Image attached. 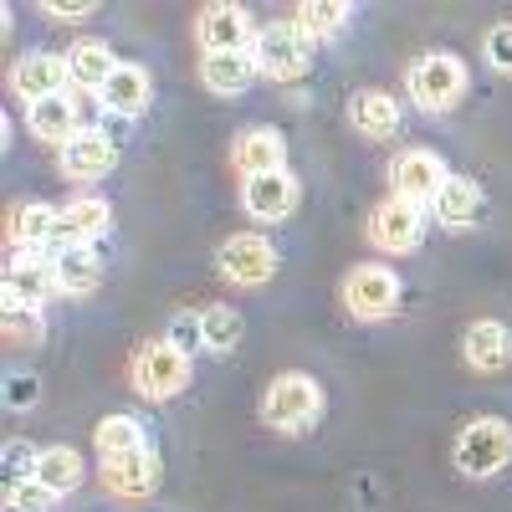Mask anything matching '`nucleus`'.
<instances>
[{
	"label": "nucleus",
	"mask_w": 512,
	"mask_h": 512,
	"mask_svg": "<svg viewBox=\"0 0 512 512\" xmlns=\"http://www.w3.org/2000/svg\"><path fill=\"white\" fill-rule=\"evenodd\" d=\"M190 379H195L190 354H180L169 338H144L128 359V384H134L139 400H175L190 390Z\"/></svg>",
	"instance_id": "1"
},
{
	"label": "nucleus",
	"mask_w": 512,
	"mask_h": 512,
	"mask_svg": "<svg viewBox=\"0 0 512 512\" xmlns=\"http://www.w3.org/2000/svg\"><path fill=\"white\" fill-rule=\"evenodd\" d=\"M451 461H456V472L472 477V482L497 477L502 466L512 461V425H507L502 415H477V420H466L461 436H456V446H451Z\"/></svg>",
	"instance_id": "2"
},
{
	"label": "nucleus",
	"mask_w": 512,
	"mask_h": 512,
	"mask_svg": "<svg viewBox=\"0 0 512 512\" xmlns=\"http://www.w3.org/2000/svg\"><path fill=\"white\" fill-rule=\"evenodd\" d=\"M318 415H323V384H318L313 374L287 369V374H277V379L267 384V395H262V420L272 425V431L303 436Z\"/></svg>",
	"instance_id": "3"
},
{
	"label": "nucleus",
	"mask_w": 512,
	"mask_h": 512,
	"mask_svg": "<svg viewBox=\"0 0 512 512\" xmlns=\"http://www.w3.org/2000/svg\"><path fill=\"white\" fill-rule=\"evenodd\" d=\"M405 93L425 113H451L466 98V62L456 52H425L405 72Z\"/></svg>",
	"instance_id": "4"
},
{
	"label": "nucleus",
	"mask_w": 512,
	"mask_h": 512,
	"mask_svg": "<svg viewBox=\"0 0 512 512\" xmlns=\"http://www.w3.org/2000/svg\"><path fill=\"white\" fill-rule=\"evenodd\" d=\"M256 72L272 77V82H297L308 72L313 62V41L297 31V21H282V26H267V31H256Z\"/></svg>",
	"instance_id": "5"
},
{
	"label": "nucleus",
	"mask_w": 512,
	"mask_h": 512,
	"mask_svg": "<svg viewBox=\"0 0 512 512\" xmlns=\"http://www.w3.org/2000/svg\"><path fill=\"white\" fill-rule=\"evenodd\" d=\"M195 41H200V57L251 52V47H256L251 11L236 6V0H210V6H200V16H195Z\"/></svg>",
	"instance_id": "6"
},
{
	"label": "nucleus",
	"mask_w": 512,
	"mask_h": 512,
	"mask_svg": "<svg viewBox=\"0 0 512 512\" xmlns=\"http://www.w3.org/2000/svg\"><path fill=\"white\" fill-rule=\"evenodd\" d=\"M384 256H410L420 241H425V205H415V200H400V195H390V200H379L374 210H369V231H364Z\"/></svg>",
	"instance_id": "7"
},
{
	"label": "nucleus",
	"mask_w": 512,
	"mask_h": 512,
	"mask_svg": "<svg viewBox=\"0 0 512 512\" xmlns=\"http://www.w3.org/2000/svg\"><path fill=\"white\" fill-rule=\"evenodd\" d=\"M216 272H221L231 287H262V282H272V272H277V246H272L262 231H241V236L221 241Z\"/></svg>",
	"instance_id": "8"
},
{
	"label": "nucleus",
	"mask_w": 512,
	"mask_h": 512,
	"mask_svg": "<svg viewBox=\"0 0 512 512\" xmlns=\"http://www.w3.org/2000/svg\"><path fill=\"white\" fill-rule=\"evenodd\" d=\"M446 180H451V169H446V159L436 149H405L390 164V195L415 200V205H431Z\"/></svg>",
	"instance_id": "9"
},
{
	"label": "nucleus",
	"mask_w": 512,
	"mask_h": 512,
	"mask_svg": "<svg viewBox=\"0 0 512 512\" xmlns=\"http://www.w3.org/2000/svg\"><path fill=\"white\" fill-rule=\"evenodd\" d=\"M400 303V277L395 267H354L349 282H344V308L349 318L359 323H374V318H390Z\"/></svg>",
	"instance_id": "10"
},
{
	"label": "nucleus",
	"mask_w": 512,
	"mask_h": 512,
	"mask_svg": "<svg viewBox=\"0 0 512 512\" xmlns=\"http://www.w3.org/2000/svg\"><path fill=\"white\" fill-rule=\"evenodd\" d=\"M98 482H103V492L118 497V502H144V497H154V487H159V456H154V446H139V451H128V456L98 461Z\"/></svg>",
	"instance_id": "11"
},
{
	"label": "nucleus",
	"mask_w": 512,
	"mask_h": 512,
	"mask_svg": "<svg viewBox=\"0 0 512 512\" xmlns=\"http://www.w3.org/2000/svg\"><path fill=\"white\" fill-rule=\"evenodd\" d=\"M297 195H303V185H297L292 169H272V175L241 180V210H246L251 221H262V226L287 221L292 210H297Z\"/></svg>",
	"instance_id": "12"
},
{
	"label": "nucleus",
	"mask_w": 512,
	"mask_h": 512,
	"mask_svg": "<svg viewBox=\"0 0 512 512\" xmlns=\"http://www.w3.org/2000/svg\"><path fill=\"white\" fill-rule=\"evenodd\" d=\"M108 226H113V205L98 200V195H82V200L57 210V231H52L47 251L57 256V251H72V246H93Z\"/></svg>",
	"instance_id": "13"
},
{
	"label": "nucleus",
	"mask_w": 512,
	"mask_h": 512,
	"mask_svg": "<svg viewBox=\"0 0 512 512\" xmlns=\"http://www.w3.org/2000/svg\"><path fill=\"white\" fill-rule=\"evenodd\" d=\"M57 164H62V175L77 180V185H93L103 175H113V164H118V139L103 134V128H82V134L57 149Z\"/></svg>",
	"instance_id": "14"
},
{
	"label": "nucleus",
	"mask_w": 512,
	"mask_h": 512,
	"mask_svg": "<svg viewBox=\"0 0 512 512\" xmlns=\"http://www.w3.org/2000/svg\"><path fill=\"white\" fill-rule=\"evenodd\" d=\"M67 82H72V72H67V57H57V52H26L11 67V93L26 98V103L67 93Z\"/></svg>",
	"instance_id": "15"
},
{
	"label": "nucleus",
	"mask_w": 512,
	"mask_h": 512,
	"mask_svg": "<svg viewBox=\"0 0 512 512\" xmlns=\"http://www.w3.org/2000/svg\"><path fill=\"white\" fill-rule=\"evenodd\" d=\"M6 292L21 297V303H31V308H41L47 297H57V256L52 251H11Z\"/></svg>",
	"instance_id": "16"
},
{
	"label": "nucleus",
	"mask_w": 512,
	"mask_h": 512,
	"mask_svg": "<svg viewBox=\"0 0 512 512\" xmlns=\"http://www.w3.org/2000/svg\"><path fill=\"white\" fill-rule=\"evenodd\" d=\"M231 169H236L241 180L287 169V139L277 134V128H246V134L231 144Z\"/></svg>",
	"instance_id": "17"
},
{
	"label": "nucleus",
	"mask_w": 512,
	"mask_h": 512,
	"mask_svg": "<svg viewBox=\"0 0 512 512\" xmlns=\"http://www.w3.org/2000/svg\"><path fill=\"white\" fill-rule=\"evenodd\" d=\"M461 354H466V364H472L477 374H502L507 359H512V333H507V323L477 318L472 328H466V338H461Z\"/></svg>",
	"instance_id": "18"
},
{
	"label": "nucleus",
	"mask_w": 512,
	"mask_h": 512,
	"mask_svg": "<svg viewBox=\"0 0 512 512\" xmlns=\"http://www.w3.org/2000/svg\"><path fill=\"white\" fill-rule=\"evenodd\" d=\"M154 103V77L139 62H118V72L103 82V108L118 118H139Z\"/></svg>",
	"instance_id": "19"
},
{
	"label": "nucleus",
	"mask_w": 512,
	"mask_h": 512,
	"mask_svg": "<svg viewBox=\"0 0 512 512\" xmlns=\"http://www.w3.org/2000/svg\"><path fill=\"white\" fill-rule=\"evenodd\" d=\"M431 210H436V221H441L446 231H466V226L482 221L487 200H482V185H472L466 175H451V180L441 185V195L431 200Z\"/></svg>",
	"instance_id": "20"
},
{
	"label": "nucleus",
	"mask_w": 512,
	"mask_h": 512,
	"mask_svg": "<svg viewBox=\"0 0 512 512\" xmlns=\"http://www.w3.org/2000/svg\"><path fill=\"white\" fill-rule=\"evenodd\" d=\"M256 77H262V72H256V57H251V52H216V57H200V82H205V93H216V98L246 93Z\"/></svg>",
	"instance_id": "21"
},
{
	"label": "nucleus",
	"mask_w": 512,
	"mask_h": 512,
	"mask_svg": "<svg viewBox=\"0 0 512 512\" xmlns=\"http://www.w3.org/2000/svg\"><path fill=\"white\" fill-rule=\"evenodd\" d=\"M67 72H72V88H82V93H103V82L118 72V57H113L108 41L82 36V41H72V52H67Z\"/></svg>",
	"instance_id": "22"
},
{
	"label": "nucleus",
	"mask_w": 512,
	"mask_h": 512,
	"mask_svg": "<svg viewBox=\"0 0 512 512\" xmlns=\"http://www.w3.org/2000/svg\"><path fill=\"white\" fill-rule=\"evenodd\" d=\"M26 128L41 139V144H57V149H67L82 128H77V103L67 98V93H57V98H41V103H31L26 108Z\"/></svg>",
	"instance_id": "23"
},
{
	"label": "nucleus",
	"mask_w": 512,
	"mask_h": 512,
	"mask_svg": "<svg viewBox=\"0 0 512 512\" xmlns=\"http://www.w3.org/2000/svg\"><path fill=\"white\" fill-rule=\"evenodd\" d=\"M52 231H57V210H52V205H41V200L11 205V216H6V241H11V251H47Z\"/></svg>",
	"instance_id": "24"
},
{
	"label": "nucleus",
	"mask_w": 512,
	"mask_h": 512,
	"mask_svg": "<svg viewBox=\"0 0 512 512\" xmlns=\"http://www.w3.org/2000/svg\"><path fill=\"white\" fill-rule=\"evenodd\" d=\"M349 123H354V134H364V139H390L400 128V103L384 88H364V93L349 98Z\"/></svg>",
	"instance_id": "25"
},
{
	"label": "nucleus",
	"mask_w": 512,
	"mask_h": 512,
	"mask_svg": "<svg viewBox=\"0 0 512 512\" xmlns=\"http://www.w3.org/2000/svg\"><path fill=\"white\" fill-rule=\"evenodd\" d=\"M36 482L47 487L52 497H67L88 482V461H82L77 446H47L41 451V466H36Z\"/></svg>",
	"instance_id": "26"
},
{
	"label": "nucleus",
	"mask_w": 512,
	"mask_h": 512,
	"mask_svg": "<svg viewBox=\"0 0 512 512\" xmlns=\"http://www.w3.org/2000/svg\"><path fill=\"white\" fill-rule=\"evenodd\" d=\"M98 282H103V256L93 246L57 251V292L62 297H88V292H98Z\"/></svg>",
	"instance_id": "27"
},
{
	"label": "nucleus",
	"mask_w": 512,
	"mask_h": 512,
	"mask_svg": "<svg viewBox=\"0 0 512 512\" xmlns=\"http://www.w3.org/2000/svg\"><path fill=\"white\" fill-rule=\"evenodd\" d=\"M139 446H149V441H144V420H134V415H103V420H98V431H93L98 461L128 456V451H139Z\"/></svg>",
	"instance_id": "28"
},
{
	"label": "nucleus",
	"mask_w": 512,
	"mask_h": 512,
	"mask_svg": "<svg viewBox=\"0 0 512 512\" xmlns=\"http://www.w3.org/2000/svg\"><path fill=\"white\" fill-rule=\"evenodd\" d=\"M349 16L354 11L344 6V0H303V6H297V31H303L308 41H323L333 31H344Z\"/></svg>",
	"instance_id": "29"
},
{
	"label": "nucleus",
	"mask_w": 512,
	"mask_h": 512,
	"mask_svg": "<svg viewBox=\"0 0 512 512\" xmlns=\"http://www.w3.org/2000/svg\"><path fill=\"white\" fill-rule=\"evenodd\" d=\"M200 328H205V349H210V354H231V349L241 344V333H246L241 313L226 308V303L205 308V313H200Z\"/></svg>",
	"instance_id": "30"
},
{
	"label": "nucleus",
	"mask_w": 512,
	"mask_h": 512,
	"mask_svg": "<svg viewBox=\"0 0 512 512\" xmlns=\"http://www.w3.org/2000/svg\"><path fill=\"white\" fill-rule=\"evenodd\" d=\"M0 323H6V344L16 349H36L41 344V308H31V303H21V297H11L6 292V308H0Z\"/></svg>",
	"instance_id": "31"
},
{
	"label": "nucleus",
	"mask_w": 512,
	"mask_h": 512,
	"mask_svg": "<svg viewBox=\"0 0 512 512\" xmlns=\"http://www.w3.org/2000/svg\"><path fill=\"white\" fill-rule=\"evenodd\" d=\"M0 466H6V487L11 482H36L41 451L31 441H6V446H0Z\"/></svg>",
	"instance_id": "32"
},
{
	"label": "nucleus",
	"mask_w": 512,
	"mask_h": 512,
	"mask_svg": "<svg viewBox=\"0 0 512 512\" xmlns=\"http://www.w3.org/2000/svg\"><path fill=\"white\" fill-rule=\"evenodd\" d=\"M169 344H175L180 354H190L195 359V349H205V328H200V313H180L175 323H169Z\"/></svg>",
	"instance_id": "33"
},
{
	"label": "nucleus",
	"mask_w": 512,
	"mask_h": 512,
	"mask_svg": "<svg viewBox=\"0 0 512 512\" xmlns=\"http://www.w3.org/2000/svg\"><path fill=\"white\" fill-rule=\"evenodd\" d=\"M482 57H487L497 72H512V21H497V26L482 36Z\"/></svg>",
	"instance_id": "34"
},
{
	"label": "nucleus",
	"mask_w": 512,
	"mask_h": 512,
	"mask_svg": "<svg viewBox=\"0 0 512 512\" xmlns=\"http://www.w3.org/2000/svg\"><path fill=\"white\" fill-rule=\"evenodd\" d=\"M36 400H41L36 374H6V410H31Z\"/></svg>",
	"instance_id": "35"
},
{
	"label": "nucleus",
	"mask_w": 512,
	"mask_h": 512,
	"mask_svg": "<svg viewBox=\"0 0 512 512\" xmlns=\"http://www.w3.org/2000/svg\"><path fill=\"white\" fill-rule=\"evenodd\" d=\"M52 492L41 487V482H11L6 487V507H26V512H47Z\"/></svg>",
	"instance_id": "36"
},
{
	"label": "nucleus",
	"mask_w": 512,
	"mask_h": 512,
	"mask_svg": "<svg viewBox=\"0 0 512 512\" xmlns=\"http://www.w3.org/2000/svg\"><path fill=\"white\" fill-rule=\"evenodd\" d=\"M41 11H47L52 21H82V16L98 11V0H47Z\"/></svg>",
	"instance_id": "37"
}]
</instances>
